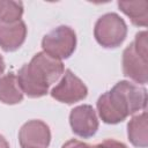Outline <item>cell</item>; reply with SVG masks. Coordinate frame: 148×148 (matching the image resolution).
I'll return each mask as SVG.
<instances>
[{
    "instance_id": "obj_1",
    "label": "cell",
    "mask_w": 148,
    "mask_h": 148,
    "mask_svg": "<svg viewBox=\"0 0 148 148\" xmlns=\"http://www.w3.org/2000/svg\"><path fill=\"white\" fill-rule=\"evenodd\" d=\"M147 90L128 81L118 82L110 91L104 92L97 101L101 119L106 124H117L139 110H145Z\"/></svg>"
},
{
    "instance_id": "obj_2",
    "label": "cell",
    "mask_w": 148,
    "mask_h": 148,
    "mask_svg": "<svg viewBox=\"0 0 148 148\" xmlns=\"http://www.w3.org/2000/svg\"><path fill=\"white\" fill-rule=\"evenodd\" d=\"M64 73L61 60L39 52L32 57L29 64L21 67L17 73V82L22 92L29 97H40L47 94L49 87Z\"/></svg>"
},
{
    "instance_id": "obj_3",
    "label": "cell",
    "mask_w": 148,
    "mask_h": 148,
    "mask_svg": "<svg viewBox=\"0 0 148 148\" xmlns=\"http://www.w3.org/2000/svg\"><path fill=\"white\" fill-rule=\"evenodd\" d=\"M148 42L147 32L135 35V39L124 50L123 72L124 75L136 83H147L148 80Z\"/></svg>"
},
{
    "instance_id": "obj_4",
    "label": "cell",
    "mask_w": 148,
    "mask_h": 148,
    "mask_svg": "<svg viewBox=\"0 0 148 148\" xmlns=\"http://www.w3.org/2000/svg\"><path fill=\"white\" fill-rule=\"evenodd\" d=\"M127 34V27L124 20L114 14L108 13L101 16L94 29V35L99 45L108 49H113L119 46Z\"/></svg>"
},
{
    "instance_id": "obj_5",
    "label": "cell",
    "mask_w": 148,
    "mask_h": 148,
    "mask_svg": "<svg viewBox=\"0 0 148 148\" xmlns=\"http://www.w3.org/2000/svg\"><path fill=\"white\" fill-rule=\"evenodd\" d=\"M76 46V36L73 29L60 25L46 34L42 40L45 53L56 59H66L72 56Z\"/></svg>"
},
{
    "instance_id": "obj_6",
    "label": "cell",
    "mask_w": 148,
    "mask_h": 148,
    "mask_svg": "<svg viewBox=\"0 0 148 148\" xmlns=\"http://www.w3.org/2000/svg\"><path fill=\"white\" fill-rule=\"evenodd\" d=\"M87 94V87L71 69L65 72L60 82L51 90V96L53 98L67 104H73L84 99Z\"/></svg>"
},
{
    "instance_id": "obj_7",
    "label": "cell",
    "mask_w": 148,
    "mask_h": 148,
    "mask_svg": "<svg viewBox=\"0 0 148 148\" xmlns=\"http://www.w3.org/2000/svg\"><path fill=\"white\" fill-rule=\"evenodd\" d=\"M69 124L72 131L81 138H90L98 130V119L91 105H79L71 111Z\"/></svg>"
},
{
    "instance_id": "obj_8",
    "label": "cell",
    "mask_w": 148,
    "mask_h": 148,
    "mask_svg": "<svg viewBox=\"0 0 148 148\" xmlns=\"http://www.w3.org/2000/svg\"><path fill=\"white\" fill-rule=\"evenodd\" d=\"M18 140L22 148H46L51 140L50 128L42 120H30L21 127Z\"/></svg>"
},
{
    "instance_id": "obj_9",
    "label": "cell",
    "mask_w": 148,
    "mask_h": 148,
    "mask_svg": "<svg viewBox=\"0 0 148 148\" xmlns=\"http://www.w3.org/2000/svg\"><path fill=\"white\" fill-rule=\"evenodd\" d=\"M27 28L22 20L15 22L0 21V47L7 52L17 50L24 42Z\"/></svg>"
},
{
    "instance_id": "obj_10",
    "label": "cell",
    "mask_w": 148,
    "mask_h": 148,
    "mask_svg": "<svg viewBox=\"0 0 148 148\" xmlns=\"http://www.w3.org/2000/svg\"><path fill=\"white\" fill-rule=\"evenodd\" d=\"M127 134L131 143L139 148H147L148 146V130H147V112L133 117L127 125Z\"/></svg>"
},
{
    "instance_id": "obj_11",
    "label": "cell",
    "mask_w": 148,
    "mask_h": 148,
    "mask_svg": "<svg viewBox=\"0 0 148 148\" xmlns=\"http://www.w3.org/2000/svg\"><path fill=\"white\" fill-rule=\"evenodd\" d=\"M23 99V92L14 73L0 77V101L6 104H16Z\"/></svg>"
},
{
    "instance_id": "obj_12",
    "label": "cell",
    "mask_w": 148,
    "mask_h": 148,
    "mask_svg": "<svg viewBox=\"0 0 148 148\" xmlns=\"http://www.w3.org/2000/svg\"><path fill=\"white\" fill-rule=\"evenodd\" d=\"M118 7L133 24L146 27L148 23V1H118Z\"/></svg>"
},
{
    "instance_id": "obj_13",
    "label": "cell",
    "mask_w": 148,
    "mask_h": 148,
    "mask_svg": "<svg viewBox=\"0 0 148 148\" xmlns=\"http://www.w3.org/2000/svg\"><path fill=\"white\" fill-rule=\"evenodd\" d=\"M23 13L22 2L17 1H0V21L15 22L18 21Z\"/></svg>"
},
{
    "instance_id": "obj_14",
    "label": "cell",
    "mask_w": 148,
    "mask_h": 148,
    "mask_svg": "<svg viewBox=\"0 0 148 148\" xmlns=\"http://www.w3.org/2000/svg\"><path fill=\"white\" fill-rule=\"evenodd\" d=\"M89 148H127L123 142H119L113 139H106L101 143L90 146Z\"/></svg>"
},
{
    "instance_id": "obj_15",
    "label": "cell",
    "mask_w": 148,
    "mask_h": 148,
    "mask_svg": "<svg viewBox=\"0 0 148 148\" xmlns=\"http://www.w3.org/2000/svg\"><path fill=\"white\" fill-rule=\"evenodd\" d=\"M89 147H90L89 145L83 143L82 141H79V140L73 139V140L67 141V142H66L61 148H89Z\"/></svg>"
},
{
    "instance_id": "obj_16",
    "label": "cell",
    "mask_w": 148,
    "mask_h": 148,
    "mask_svg": "<svg viewBox=\"0 0 148 148\" xmlns=\"http://www.w3.org/2000/svg\"><path fill=\"white\" fill-rule=\"evenodd\" d=\"M0 148H9L8 142L6 141V139L0 134Z\"/></svg>"
},
{
    "instance_id": "obj_17",
    "label": "cell",
    "mask_w": 148,
    "mask_h": 148,
    "mask_svg": "<svg viewBox=\"0 0 148 148\" xmlns=\"http://www.w3.org/2000/svg\"><path fill=\"white\" fill-rule=\"evenodd\" d=\"M5 71V61L2 59V57L0 56V75L2 74V72Z\"/></svg>"
}]
</instances>
